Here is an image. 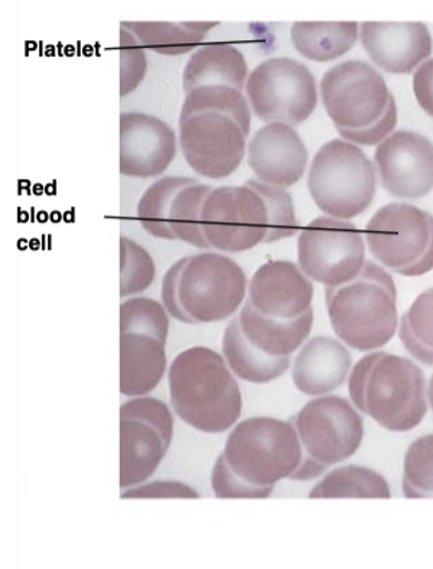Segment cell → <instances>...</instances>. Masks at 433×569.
<instances>
[{"label":"cell","instance_id":"obj_34","mask_svg":"<svg viewBox=\"0 0 433 569\" xmlns=\"http://www.w3.org/2000/svg\"><path fill=\"white\" fill-rule=\"evenodd\" d=\"M402 487L407 499L433 498V436L417 438L407 448Z\"/></svg>","mask_w":433,"mask_h":569},{"label":"cell","instance_id":"obj_12","mask_svg":"<svg viewBox=\"0 0 433 569\" xmlns=\"http://www.w3.org/2000/svg\"><path fill=\"white\" fill-rule=\"evenodd\" d=\"M293 426L303 448L326 470L359 451L364 438V422L349 400L340 397L312 399L296 415Z\"/></svg>","mask_w":433,"mask_h":569},{"label":"cell","instance_id":"obj_31","mask_svg":"<svg viewBox=\"0 0 433 569\" xmlns=\"http://www.w3.org/2000/svg\"><path fill=\"white\" fill-rule=\"evenodd\" d=\"M399 336L409 353L433 366V288L422 292L404 313Z\"/></svg>","mask_w":433,"mask_h":569},{"label":"cell","instance_id":"obj_5","mask_svg":"<svg viewBox=\"0 0 433 569\" xmlns=\"http://www.w3.org/2000/svg\"><path fill=\"white\" fill-rule=\"evenodd\" d=\"M223 456L231 470L248 483L274 487L291 479L301 465L303 448L293 423L252 417L234 426Z\"/></svg>","mask_w":433,"mask_h":569},{"label":"cell","instance_id":"obj_3","mask_svg":"<svg viewBox=\"0 0 433 569\" xmlns=\"http://www.w3.org/2000/svg\"><path fill=\"white\" fill-rule=\"evenodd\" d=\"M321 99L346 142L372 147L396 127L393 96L367 62L345 61L332 67L322 77Z\"/></svg>","mask_w":433,"mask_h":569},{"label":"cell","instance_id":"obj_24","mask_svg":"<svg viewBox=\"0 0 433 569\" xmlns=\"http://www.w3.org/2000/svg\"><path fill=\"white\" fill-rule=\"evenodd\" d=\"M221 350L235 378L244 382H273L285 375L291 366V357H272L253 346L243 335L238 317L225 327Z\"/></svg>","mask_w":433,"mask_h":569},{"label":"cell","instance_id":"obj_20","mask_svg":"<svg viewBox=\"0 0 433 569\" xmlns=\"http://www.w3.org/2000/svg\"><path fill=\"white\" fill-rule=\"evenodd\" d=\"M165 371V342L138 332L120 335V393L144 397L158 388Z\"/></svg>","mask_w":433,"mask_h":569},{"label":"cell","instance_id":"obj_17","mask_svg":"<svg viewBox=\"0 0 433 569\" xmlns=\"http://www.w3.org/2000/svg\"><path fill=\"white\" fill-rule=\"evenodd\" d=\"M249 167L263 184L295 186L305 173L308 149L300 134L283 123L260 128L248 144Z\"/></svg>","mask_w":433,"mask_h":569},{"label":"cell","instance_id":"obj_30","mask_svg":"<svg viewBox=\"0 0 433 569\" xmlns=\"http://www.w3.org/2000/svg\"><path fill=\"white\" fill-rule=\"evenodd\" d=\"M213 190V187L197 182L178 192L170 210V228L177 240H182L194 248L211 250L202 233V209L207 197Z\"/></svg>","mask_w":433,"mask_h":569},{"label":"cell","instance_id":"obj_39","mask_svg":"<svg viewBox=\"0 0 433 569\" xmlns=\"http://www.w3.org/2000/svg\"><path fill=\"white\" fill-rule=\"evenodd\" d=\"M199 491L177 480H158L130 487L122 499H199Z\"/></svg>","mask_w":433,"mask_h":569},{"label":"cell","instance_id":"obj_32","mask_svg":"<svg viewBox=\"0 0 433 569\" xmlns=\"http://www.w3.org/2000/svg\"><path fill=\"white\" fill-rule=\"evenodd\" d=\"M148 335L165 342L170 335V313L162 303L148 297H132L120 306V335Z\"/></svg>","mask_w":433,"mask_h":569},{"label":"cell","instance_id":"obj_16","mask_svg":"<svg viewBox=\"0 0 433 569\" xmlns=\"http://www.w3.org/2000/svg\"><path fill=\"white\" fill-rule=\"evenodd\" d=\"M249 302L266 317L292 320L311 310L314 284L289 260H269L249 282Z\"/></svg>","mask_w":433,"mask_h":569},{"label":"cell","instance_id":"obj_11","mask_svg":"<svg viewBox=\"0 0 433 569\" xmlns=\"http://www.w3.org/2000/svg\"><path fill=\"white\" fill-rule=\"evenodd\" d=\"M269 231L266 206L248 186L214 188L202 209V233L211 249L242 253L263 243Z\"/></svg>","mask_w":433,"mask_h":569},{"label":"cell","instance_id":"obj_2","mask_svg":"<svg viewBox=\"0 0 433 569\" xmlns=\"http://www.w3.org/2000/svg\"><path fill=\"white\" fill-rule=\"evenodd\" d=\"M349 392L355 408L387 431H411L426 417L425 375L406 357L364 356L350 376Z\"/></svg>","mask_w":433,"mask_h":569},{"label":"cell","instance_id":"obj_28","mask_svg":"<svg viewBox=\"0 0 433 569\" xmlns=\"http://www.w3.org/2000/svg\"><path fill=\"white\" fill-rule=\"evenodd\" d=\"M195 178L163 177L143 192L138 204L139 224L153 238L177 240L170 228V210L178 192L197 184Z\"/></svg>","mask_w":433,"mask_h":569},{"label":"cell","instance_id":"obj_35","mask_svg":"<svg viewBox=\"0 0 433 569\" xmlns=\"http://www.w3.org/2000/svg\"><path fill=\"white\" fill-rule=\"evenodd\" d=\"M155 262L148 250L128 238L120 239V297H137L155 279Z\"/></svg>","mask_w":433,"mask_h":569},{"label":"cell","instance_id":"obj_38","mask_svg":"<svg viewBox=\"0 0 433 569\" xmlns=\"http://www.w3.org/2000/svg\"><path fill=\"white\" fill-rule=\"evenodd\" d=\"M211 487L219 499H266L273 491V487L254 486L235 475L223 455L211 471Z\"/></svg>","mask_w":433,"mask_h":569},{"label":"cell","instance_id":"obj_41","mask_svg":"<svg viewBox=\"0 0 433 569\" xmlns=\"http://www.w3.org/2000/svg\"><path fill=\"white\" fill-rule=\"evenodd\" d=\"M413 91H415L419 106L433 118V60L423 62L413 77Z\"/></svg>","mask_w":433,"mask_h":569},{"label":"cell","instance_id":"obj_29","mask_svg":"<svg viewBox=\"0 0 433 569\" xmlns=\"http://www.w3.org/2000/svg\"><path fill=\"white\" fill-rule=\"evenodd\" d=\"M205 112L229 116L243 129L245 137H249L252 110H250L248 98L243 91L228 86H204L197 87L185 94L180 120Z\"/></svg>","mask_w":433,"mask_h":569},{"label":"cell","instance_id":"obj_9","mask_svg":"<svg viewBox=\"0 0 433 569\" xmlns=\"http://www.w3.org/2000/svg\"><path fill=\"white\" fill-rule=\"evenodd\" d=\"M248 287V277L234 259L201 252L188 257L180 278V301L197 325L220 322L242 308Z\"/></svg>","mask_w":433,"mask_h":569},{"label":"cell","instance_id":"obj_26","mask_svg":"<svg viewBox=\"0 0 433 569\" xmlns=\"http://www.w3.org/2000/svg\"><path fill=\"white\" fill-rule=\"evenodd\" d=\"M216 22H123L144 50L161 56H184L194 51Z\"/></svg>","mask_w":433,"mask_h":569},{"label":"cell","instance_id":"obj_7","mask_svg":"<svg viewBox=\"0 0 433 569\" xmlns=\"http://www.w3.org/2000/svg\"><path fill=\"white\" fill-rule=\"evenodd\" d=\"M370 253L402 277L433 269V216L415 206L393 202L380 209L364 231Z\"/></svg>","mask_w":433,"mask_h":569},{"label":"cell","instance_id":"obj_27","mask_svg":"<svg viewBox=\"0 0 433 569\" xmlns=\"http://www.w3.org/2000/svg\"><path fill=\"white\" fill-rule=\"evenodd\" d=\"M386 479L365 467L345 466L332 470L311 490L310 499H389Z\"/></svg>","mask_w":433,"mask_h":569},{"label":"cell","instance_id":"obj_10","mask_svg":"<svg viewBox=\"0 0 433 569\" xmlns=\"http://www.w3.org/2000/svg\"><path fill=\"white\" fill-rule=\"evenodd\" d=\"M298 262L311 281L339 287L363 271L365 244L358 226L334 217H318L298 239Z\"/></svg>","mask_w":433,"mask_h":569},{"label":"cell","instance_id":"obj_19","mask_svg":"<svg viewBox=\"0 0 433 569\" xmlns=\"http://www.w3.org/2000/svg\"><path fill=\"white\" fill-rule=\"evenodd\" d=\"M353 359L349 349L331 337H315L302 346L293 365V385L306 397L334 392L349 378Z\"/></svg>","mask_w":433,"mask_h":569},{"label":"cell","instance_id":"obj_6","mask_svg":"<svg viewBox=\"0 0 433 569\" xmlns=\"http://www.w3.org/2000/svg\"><path fill=\"white\" fill-rule=\"evenodd\" d=\"M375 188L373 162L354 143L334 139L312 159L308 190L326 216L349 220L364 213L374 200Z\"/></svg>","mask_w":433,"mask_h":569},{"label":"cell","instance_id":"obj_13","mask_svg":"<svg viewBox=\"0 0 433 569\" xmlns=\"http://www.w3.org/2000/svg\"><path fill=\"white\" fill-rule=\"evenodd\" d=\"M248 137L229 116L205 112L180 120V147L188 166L209 180L235 172L248 151Z\"/></svg>","mask_w":433,"mask_h":569},{"label":"cell","instance_id":"obj_36","mask_svg":"<svg viewBox=\"0 0 433 569\" xmlns=\"http://www.w3.org/2000/svg\"><path fill=\"white\" fill-rule=\"evenodd\" d=\"M148 70L147 51L129 29H120V96L138 89Z\"/></svg>","mask_w":433,"mask_h":569},{"label":"cell","instance_id":"obj_21","mask_svg":"<svg viewBox=\"0 0 433 569\" xmlns=\"http://www.w3.org/2000/svg\"><path fill=\"white\" fill-rule=\"evenodd\" d=\"M168 448L155 428L139 419L120 418V487L127 490L151 479Z\"/></svg>","mask_w":433,"mask_h":569},{"label":"cell","instance_id":"obj_33","mask_svg":"<svg viewBox=\"0 0 433 569\" xmlns=\"http://www.w3.org/2000/svg\"><path fill=\"white\" fill-rule=\"evenodd\" d=\"M244 186L252 188L266 206L269 231L264 243L279 242L298 233L300 224L296 220L295 206L285 188L263 184L258 180H248Z\"/></svg>","mask_w":433,"mask_h":569},{"label":"cell","instance_id":"obj_1","mask_svg":"<svg viewBox=\"0 0 433 569\" xmlns=\"http://www.w3.org/2000/svg\"><path fill=\"white\" fill-rule=\"evenodd\" d=\"M173 412L205 433H223L242 415V392L223 355L195 346L181 351L168 371Z\"/></svg>","mask_w":433,"mask_h":569},{"label":"cell","instance_id":"obj_37","mask_svg":"<svg viewBox=\"0 0 433 569\" xmlns=\"http://www.w3.org/2000/svg\"><path fill=\"white\" fill-rule=\"evenodd\" d=\"M120 418L139 419L161 433L167 446H171L173 436V417L161 399L147 397L130 398L120 408Z\"/></svg>","mask_w":433,"mask_h":569},{"label":"cell","instance_id":"obj_18","mask_svg":"<svg viewBox=\"0 0 433 569\" xmlns=\"http://www.w3.org/2000/svg\"><path fill=\"white\" fill-rule=\"evenodd\" d=\"M361 42L375 66L407 74L432 54L430 29L421 22H364Z\"/></svg>","mask_w":433,"mask_h":569},{"label":"cell","instance_id":"obj_22","mask_svg":"<svg viewBox=\"0 0 433 569\" xmlns=\"http://www.w3.org/2000/svg\"><path fill=\"white\" fill-rule=\"evenodd\" d=\"M240 328L248 340L259 350L272 357H292L305 345L314 325V311L303 313L292 320L263 316L252 303L244 301L239 312Z\"/></svg>","mask_w":433,"mask_h":569},{"label":"cell","instance_id":"obj_40","mask_svg":"<svg viewBox=\"0 0 433 569\" xmlns=\"http://www.w3.org/2000/svg\"><path fill=\"white\" fill-rule=\"evenodd\" d=\"M188 262V257L177 260L170 269L163 274L162 279V306L173 320L184 322V325H197L190 316H188L180 301V278Z\"/></svg>","mask_w":433,"mask_h":569},{"label":"cell","instance_id":"obj_8","mask_svg":"<svg viewBox=\"0 0 433 569\" xmlns=\"http://www.w3.org/2000/svg\"><path fill=\"white\" fill-rule=\"evenodd\" d=\"M245 98L264 123L296 127L311 118L318 103L314 74L292 58H271L249 74Z\"/></svg>","mask_w":433,"mask_h":569},{"label":"cell","instance_id":"obj_42","mask_svg":"<svg viewBox=\"0 0 433 569\" xmlns=\"http://www.w3.org/2000/svg\"><path fill=\"white\" fill-rule=\"evenodd\" d=\"M427 400H430L431 408L433 411V375L430 382V388H427Z\"/></svg>","mask_w":433,"mask_h":569},{"label":"cell","instance_id":"obj_15","mask_svg":"<svg viewBox=\"0 0 433 569\" xmlns=\"http://www.w3.org/2000/svg\"><path fill=\"white\" fill-rule=\"evenodd\" d=\"M177 156V134L157 116L120 114V172L133 178L159 177Z\"/></svg>","mask_w":433,"mask_h":569},{"label":"cell","instance_id":"obj_14","mask_svg":"<svg viewBox=\"0 0 433 569\" xmlns=\"http://www.w3.org/2000/svg\"><path fill=\"white\" fill-rule=\"evenodd\" d=\"M384 190L399 199H422L433 190V143L409 130L390 134L375 151Z\"/></svg>","mask_w":433,"mask_h":569},{"label":"cell","instance_id":"obj_25","mask_svg":"<svg viewBox=\"0 0 433 569\" xmlns=\"http://www.w3.org/2000/svg\"><path fill=\"white\" fill-rule=\"evenodd\" d=\"M292 42L301 56L311 61L326 62L343 57L359 38L358 22H296L292 26Z\"/></svg>","mask_w":433,"mask_h":569},{"label":"cell","instance_id":"obj_23","mask_svg":"<svg viewBox=\"0 0 433 569\" xmlns=\"http://www.w3.org/2000/svg\"><path fill=\"white\" fill-rule=\"evenodd\" d=\"M249 79L243 52L225 42L205 43L192 52L182 72L185 94L204 86H228L242 91Z\"/></svg>","mask_w":433,"mask_h":569},{"label":"cell","instance_id":"obj_4","mask_svg":"<svg viewBox=\"0 0 433 569\" xmlns=\"http://www.w3.org/2000/svg\"><path fill=\"white\" fill-rule=\"evenodd\" d=\"M332 330L351 349L377 350L397 331V291L390 273L365 262L353 281L326 287Z\"/></svg>","mask_w":433,"mask_h":569}]
</instances>
